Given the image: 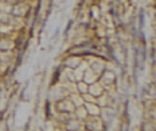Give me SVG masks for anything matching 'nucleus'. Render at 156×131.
Listing matches in <instances>:
<instances>
[{
  "mask_svg": "<svg viewBox=\"0 0 156 131\" xmlns=\"http://www.w3.org/2000/svg\"><path fill=\"white\" fill-rule=\"evenodd\" d=\"M9 2H10V3H16L18 0H9Z\"/></svg>",
  "mask_w": 156,
  "mask_h": 131,
  "instance_id": "f257e3e1",
  "label": "nucleus"
}]
</instances>
